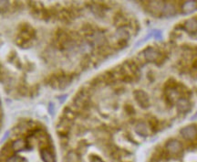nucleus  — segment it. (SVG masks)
Masks as SVG:
<instances>
[{"mask_svg":"<svg viewBox=\"0 0 197 162\" xmlns=\"http://www.w3.org/2000/svg\"><path fill=\"white\" fill-rule=\"evenodd\" d=\"M5 162H20V159L17 155H11L6 159Z\"/></svg>","mask_w":197,"mask_h":162,"instance_id":"nucleus-16","label":"nucleus"},{"mask_svg":"<svg viewBox=\"0 0 197 162\" xmlns=\"http://www.w3.org/2000/svg\"><path fill=\"white\" fill-rule=\"evenodd\" d=\"M181 135L185 139H194L197 135V130L194 126H187L181 129Z\"/></svg>","mask_w":197,"mask_h":162,"instance_id":"nucleus-2","label":"nucleus"},{"mask_svg":"<svg viewBox=\"0 0 197 162\" xmlns=\"http://www.w3.org/2000/svg\"><path fill=\"white\" fill-rule=\"evenodd\" d=\"M9 133H10L9 131H7V132H6L5 135L3 136V138H1V141H0V142H1V143H4V142L7 141V139L8 138V136H9V135H10Z\"/></svg>","mask_w":197,"mask_h":162,"instance_id":"nucleus-18","label":"nucleus"},{"mask_svg":"<svg viewBox=\"0 0 197 162\" xmlns=\"http://www.w3.org/2000/svg\"><path fill=\"white\" fill-rule=\"evenodd\" d=\"M116 37L118 40H127L130 38V33L128 30H126L123 28H120L119 29H117L116 31Z\"/></svg>","mask_w":197,"mask_h":162,"instance_id":"nucleus-11","label":"nucleus"},{"mask_svg":"<svg viewBox=\"0 0 197 162\" xmlns=\"http://www.w3.org/2000/svg\"><path fill=\"white\" fill-rule=\"evenodd\" d=\"M48 109H49V111H50V114H52L53 115V104H49V106H48Z\"/></svg>","mask_w":197,"mask_h":162,"instance_id":"nucleus-19","label":"nucleus"},{"mask_svg":"<svg viewBox=\"0 0 197 162\" xmlns=\"http://www.w3.org/2000/svg\"><path fill=\"white\" fill-rule=\"evenodd\" d=\"M151 8H152V10L154 11H162V8H163V4L161 3L160 1H151Z\"/></svg>","mask_w":197,"mask_h":162,"instance_id":"nucleus-15","label":"nucleus"},{"mask_svg":"<svg viewBox=\"0 0 197 162\" xmlns=\"http://www.w3.org/2000/svg\"><path fill=\"white\" fill-rule=\"evenodd\" d=\"M40 155H41V159L43 162H56L53 153L50 151L48 148H46V147L42 148L40 151Z\"/></svg>","mask_w":197,"mask_h":162,"instance_id":"nucleus-5","label":"nucleus"},{"mask_svg":"<svg viewBox=\"0 0 197 162\" xmlns=\"http://www.w3.org/2000/svg\"><path fill=\"white\" fill-rule=\"evenodd\" d=\"M177 108L178 110H180L182 112H185V111H188L190 109V103L188 100H186V99H180V100H178L177 102Z\"/></svg>","mask_w":197,"mask_h":162,"instance_id":"nucleus-12","label":"nucleus"},{"mask_svg":"<svg viewBox=\"0 0 197 162\" xmlns=\"http://www.w3.org/2000/svg\"><path fill=\"white\" fill-rule=\"evenodd\" d=\"M134 96L137 103L141 105L142 108H147L150 105V100H149V96L145 92L142 90H138L134 92Z\"/></svg>","mask_w":197,"mask_h":162,"instance_id":"nucleus-1","label":"nucleus"},{"mask_svg":"<svg viewBox=\"0 0 197 162\" xmlns=\"http://www.w3.org/2000/svg\"><path fill=\"white\" fill-rule=\"evenodd\" d=\"M0 104H1V101H0Z\"/></svg>","mask_w":197,"mask_h":162,"instance_id":"nucleus-20","label":"nucleus"},{"mask_svg":"<svg viewBox=\"0 0 197 162\" xmlns=\"http://www.w3.org/2000/svg\"><path fill=\"white\" fill-rule=\"evenodd\" d=\"M175 8L174 6L171 3H165L163 4V8H162V13L165 16H173L175 14Z\"/></svg>","mask_w":197,"mask_h":162,"instance_id":"nucleus-9","label":"nucleus"},{"mask_svg":"<svg viewBox=\"0 0 197 162\" xmlns=\"http://www.w3.org/2000/svg\"><path fill=\"white\" fill-rule=\"evenodd\" d=\"M9 6L8 1H0V9H6Z\"/></svg>","mask_w":197,"mask_h":162,"instance_id":"nucleus-17","label":"nucleus"},{"mask_svg":"<svg viewBox=\"0 0 197 162\" xmlns=\"http://www.w3.org/2000/svg\"><path fill=\"white\" fill-rule=\"evenodd\" d=\"M79 155L74 151H69L65 158V162H79Z\"/></svg>","mask_w":197,"mask_h":162,"instance_id":"nucleus-13","label":"nucleus"},{"mask_svg":"<svg viewBox=\"0 0 197 162\" xmlns=\"http://www.w3.org/2000/svg\"><path fill=\"white\" fill-rule=\"evenodd\" d=\"M166 148L170 154L176 155L182 151V144L178 140H171L167 143Z\"/></svg>","mask_w":197,"mask_h":162,"instance_id":"nucleus-3","label":"nucleus"},{"mask_svg":"<svg viewBox=\"0 0 197 162\" xmlns=\"http://www.w3.org/2000/svg\"><path fill=\"white\" fill-rule=\"evenodd\" d=\"M197 8V3L196 1H186L182 6V11L184 13H191L196 9Z\"/></svg>","mask_w":197,"mask_h":162,"instance_id":"nucleus-8","label":"nucleus"},{"mask_svg":"<svg viewBox=\"0 0 197 162\" xmlns=\"http://www.w3.org/2000/svg\"><path fill=\"white\" fill-rule=\"evenodd\" d=\"M93 40L94 42L96 43V44L98 45H101V44H103V42L105 41L104 40V36L101 34V33H95L94 36H93Z\"/></svg>","mask_w":197,"mask_h":162,"instance_id":"nucleus-14","label":"nucleus"},{"mask_svg":"<svg viewBox=\"0 0 197 162\" xmlns=\"http://www.w3.org/2000/svg\"><path fill=\"white\" fill-rule=\"evenodd\" d=\"M184 27L190 32H194V31L197 30V20L195 18H189L184 23Z\"/></svg>","mask_w":197,"mask_h":162,"instance_id":"nucleus-10","label":"nucleus"},{"mask_svg":"<svg viewBox=\"0 0 197 162\" xmlns=\"http://www.w3.org/2000/svg\"><path fill=\"white\" fill-rule=\"evenodd\" d=\"M135 132L141 136H146L149 135V128L148 126L143 122H140L135 126Z\"/></svg>","mask_w":197,"mask_h":162,"instance_id":"nucleus-6","label":"nucleus"},{"mask_svg":"<svg viewBox=\"0 0 197 162\" xmlns=\"http://www.w3.org/2000/svg\"><path fill=\"white\" fill-rule=\"evenodd\" d=\"M27 147V141H25L23 138H18L13 141L11 144V149L14 152H20L24 150Z\"/></svg>","mask_w":197,"mask_h":162,"instance_id":"nucleus-4","label":"nucleus"},{"mask_svg":"<svg viewBox=\"0 0 197 162\" xmlns=\"http://www.w3.org/2000/svg\"><path fill=\"white\" fill-rule=\"evenodd\" d=\"M158 52L157 51H155L154 49L152 48H148L146 51H144V56L147 60L149 61H153L158 58Z\"/></svg>","mask_w":197,"mask_h":162,"instance_id":"nucleus-7","label":"nucleus"}]
</instances>
